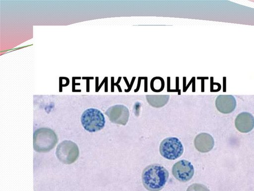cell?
I'll use <instances>...</instances> for the list:
<instances>
[{"label": "cell", "mask_w": 254, "mask_h": 191, "mask_svg": "<svg viewBox=\"0 0 254 191\" xmlns=\"http://www.w3.org/2000/svg\"><path fill=\"white\" fill-rule=\"evenodd\" d=\"M169 172L163 166L154 164L146 167L142 171V184L149 191H159L165 186Z\"/></svg>", "instance_id": "6da1fadb"}, {"label": "cell", "mask_w": 254, "mask_h": 191, "mask_svg": "<svg viewBox=\"0 0 254 191\" xmlns=\"http://www.w3.org/2000/svg\"><path fill=\"white\" fill-rule=\"evenodd\" d=\"M57 142L56 134L49 128H40L34 132L33 147L36 152H49L54 148Z\"/></svg>", "instance_id": "7a4b0ae2"}, {"label": "cell", "mask_w": 254, "mask_h": 191, "mask_svg": "<svg viewBox=\"0 0 254 191\" xmlns=\"http://www.w3.org/2000/svg\"><path fill=\"white\" fill-rule=\"evenodd\" d=\"M81 121L84 128L90 132L101 130L105 124V118L99 109L90 108L82 114Z\"/></svg>", "instance_id": "3957f363"}, {"label": "cell", "mask_w": 254, "mask_h": 191, "mask_svg": "<svg viewBox=\"0 0 254 191\" xmlns=\"http://www.w3.org/2000/svg\"><path fill=\"white\" fill-rule=\"evenodd\" d=\"M161 155L168 160H176L184 152V147L181 141L177 137L165 138L159 146Z\"/></svg>", "instance_id": "277c9868"}, {"label": "cell", "mask_w": 254, "mask_h": 191, "mask_svg": "<svg viewBox=\"0 0 254 191\" xmlns=\"http://www.w3.org/2000/svg\"><path fill=\"white\" fill-rule=\"evenodd\" d=\"M79 154L77 145L70 140H64L57 146L56 155L58 159L65 164L74 162Z\"/></svg>", "instance_id": "5b68a950"}, {"label": "cell", "mask_w": 254, "mask_h": 191, "mask_svg": "<svg viewBox=\"0 0 254 191\" xmlns=\"http://www.w3.org/2000/svg\"><path fill=\"white\" fill-rule=\"evenodd\" d=\"M194 172V168L192 164L184 159L175 163L172 169L174 177L182 182H186L190 180L192 178Z\"/></svg>", "instance_id": "8992f818"}, {"label": "cell", "mask_w": 254, "mask_h": 191, "mask_svg": "<svg viewBox=\"0 0 254 191\" xmlns=\"http://www.w3.org/2000/svg\"><path fill=\"white\" fill-rule=\"evenodd\" d=\"M105 113L112 122L122 125L127 124L129 116L128 109L122 104L110 107Z\"/></svg>", "instance_id": "52a82bcc"}, {"label": "cell", "mask_w": 254, "mask_h": 191, "mask_svg": "<svg viewBox=\"0 0 254 191\" xmlns=\"http://www.w3.org/2000/svg\"><path fill=\"white\" fill-rule=\"evenodd\" d=\"M236 128L240 132L247 133L254 127V117L247 112H243L239 114L235 121Z\"/></svg>", "instance_id": "ba28073f"}, {"label": "cell", "mask_w": 254, "mask_h": 191, "mask_svg": "<svg viewBox=\"0 0 254 191\" xmlns=\"http://www.w3.org/2000/svg\"><path fill=\"white\" fill-rule=\"evenodd\" d=\"M215 105L220 112L229 113L235 109L236 100L232 95H220L216 97Z\"/></svg>", "instance_id": "9c48e42d"}, {"label": "cell", "mask_w": 254, "mask_h": 191, "mask_svg": "<svg viewBox=\"0 0 254 191\" xmlns=\"http://www.w3.org/2000/svg\"><path fill=\"white\" fill-rule=\"evenodd\" d=\"M214 141L212 136L207 133H201L196 136L194 139L195 148L199 152L206 153L213 147Z\"/></svg>", "instance_id": "30bf717a"}, {"label": "cell", "mask_w": 254, "mask_h": 191, "mask_svg": "<svg viewBox=\"0 0 254 191\" xmlns=\"http://www.w3.org/2000/svg\"><path fill=\"white\" fill-rule=\"evenodd\" d=\"M169 95H147L146 98L148 103L154 107H161L168 102Z\"/></svg>", "instance_id": "8fae6325"}, {"label": "cell", "mask_w": 254, "mask_h": 191, "mask_svg": "<svg viewBox=\"0 0 254 191\" xmlns=\"http://www.w3.org/2000/svg\"><path fill=\"white\" fill-rule=\"evenodd\" d=\"M187 191H210L204 185L200 184H193L190 185L187 189Z\"/></svg>", "instance_id": "7c38bea8"}]
</instances>
